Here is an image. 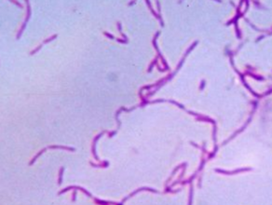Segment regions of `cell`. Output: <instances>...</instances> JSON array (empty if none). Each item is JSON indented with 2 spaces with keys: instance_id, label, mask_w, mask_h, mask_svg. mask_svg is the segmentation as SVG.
I'll return each instance as SVG.
<instances>
[]
</instances>
